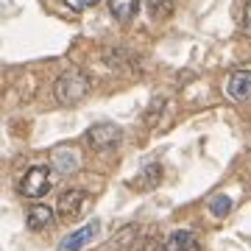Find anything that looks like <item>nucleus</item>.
<instances>
[{
  "instance_id": "1",
  "label": "nucleus",
  "mask_w": 251,
  "mask_h": 251,
  "mask_svg": "<svg viewBox=\"0 0 251 251\" xmlns=\"http://www.w3.org/2000/svg\"><path fill=\"white\" fill-rule=\"evenodd\" d=\"M90 90H92V78L84 70H78V67L64 70L62 75L56 78V84H53L56 100L64 103V106H75L78 100H84L87 95H90Z\"/></svg>"
},
{
  "instance_id": "13",
  "label": "nucleus",
  "mask_w": 251,
  "mask_h": 251,
  "mask_svg": "<svg viewBox=\"0 0 251 251\" xmlns=\"http://www.w3.org/2000/svg\"><path fill=\"white\" fill-rule=\"evenodd\" d=\"M64 3H67L73 11H87V9H92V6H98V0H64Z\"/></svg>"
},
{
  "instance_id": "7",
  "label": "nucleus",
  "mask_w": 251,
  "mask_h": 251,
  "mask_svg": "<svg viewBox=\"0 0 251 251\" xmlns=\"http://www.w3.org/2000/svg\"><path fill=\"white\" fill-rule=\"evenodd\" d=\"M162 249L165 251H193L196 249V234L187 232V229H176V232H171L165 237Z\"/></svg>"
},
{
  "instance_id": "9",
  "label": "nucleus",
  "mask_w": 251,
  "mask_h": 251,
  "mask_svg": "<svg viewBox=\"0 0 251 251\" xmlns=\"http://www.w3.org/2000/svg\"><path fill=\"white\" fill-rule=\"evenodd\" d=\"M109 11L117 23H128L140 11V0H109Z\"/></svg>"
},
{
  "instance_id": "2",
  "label": "nucleus",
  "mask_w": 251,
  "mask_h": 251,
  "mask_svg": "<svg viewBox=\"0 0 251 251\" xmlns=\"http://www.w3.org/2000/svg\"><path fill=\"white\" fill-rule=\"evenodd\" d=\"M53 187V171L48 168V165H34V168H28L23 173V179H20V193L25 198H42L50 193Z\"/></svg>"
},
{
  "instance_id": "10",
  "label": "nucleus",
  "mask_w": 251,
  "mask_h": 251,
  "mask_svg": "<svg viewBox=\"0 0 251 251\" xmlns=\"http://www.w3.org/2000/svg\"><path fill=\"white\" fill-rule=\"evenodd\" d=\"M53 165L59 168L62 173H73V171H78V153L75 151H56L53 153Z\"/></svg>"
},
{
  "instance_id": "4",
  "label": "nucleus",
  "mask_w": 251,
  "mask_h": 251,
  "mask_svg": "<svg viewBox=\"0 0 251 251\" xmlns=\"http://www.w3.org/2000/svg\"><path fill=\"white\" fill-rule=\"evenodd\" d=\"M84 206H87V193L84 190H64L59 204H56V212H59L62 221H75L84 212Z\"/></svg>"
},
{
  "instance_id": "8",
  "label": "nucleus",
  "mask_w": 251,
  "mask_h": 251,
  "mask_svg": "<svg viewBox=\"0 0 251 251\" xmlns=\"http://www.w3.org/2000/svg\"><path fill=\"white\" fill-rule=\"evenodd\" d=\"M50 224H53V209H50V206L34 204L31 209H28V229L39 232V229H48Z\"/></svg>"
},
{
  "instance_id": "12",
  "label": "nucleus",
  "mask_w": 251,
  "mask_h": 251,
  "mask_svg": "<svg viewBox=\"0 0 251 251\" xmlns=\"http://www.w3.org/2000/svg\"><path fill=\"white\" fill-rule=\"evenodd\" d=\"M209 212H212L215 218H226L229 212H232V198H229V196L209 198Z\"/></svg>"
},
{
  "instance_id": "11",
  "label": "nucleus",
  "mask_w": 251,
  "mask_h": 251,
  "mask_svg": "<svg viewBox=\"0 0 251 251\" xmlns=\"http://www.w3.org/2000/svg\"><path fill=\"white\" fill-rule=\"evenodd\" d=\"M176 9V0H148V14L153 20H168Z\"/></svg>"
},
{
  "instance_id": "3",
  "label": "nucleus",
  "mask_w": 251,
  "mask_h": 251,
  "mask_svg": "<svg viewBox=\"0 0 251 251\" xmlns=\"http://www.w3.org/2000/svg\"><path fill=\"white\" fill-rule=\"evenodd\" d=\"M87 137H90V145L95 151H109V148H115V145L120 143L123 131H120V126H115V123H95Z\"/></svg>"
},
{
  "instance_id": "5",
  "label": "nucleus",
  "mask_w": 251,
  "mask_h": 251,
  "mask_svg": "<svg viewBox=\"0 0 251 251\" xmlns=\"http://www.w3.org/2000/svg\"><path fill=\"white\" fill-rule=\"evenodd\" d=\"M98 229H100V224L98 221H92V224H87V226H81L78 232H73V234H67L62 243H59V251H81L87 243H92V237L98 234Z\"/></svg>"
},
{
  "instance_id": "14",
  "label": "nucleus",
  "mask_w": 251,
  "mask_h": 251,
  "mask_svg": "<svg viewBox=\"0 0 251 251\" xmlns=\"http://www.w3.org/2000/svg\"><path fill=\"white\" fill-rule=\"evenodd\" d=\"M246 31H251V3H249V11H246Z\"/></svg>"
},
{
  "instance_id": "6",
  "label": "nucleus",
  "mask_w": 251,
  "mask_h": 251,
  "mask_svg": "<svg viewBox=\"0 0 251 251\" xmlns=\"http://www.w3.org/2000/svg\"><path fill=\"white\" fill-rule=\"evenodd\" d=\"M226 92L234 100H249L251 98V70L232 73L229 75V84H226Z\"/></svg>"
}]
</instances>
